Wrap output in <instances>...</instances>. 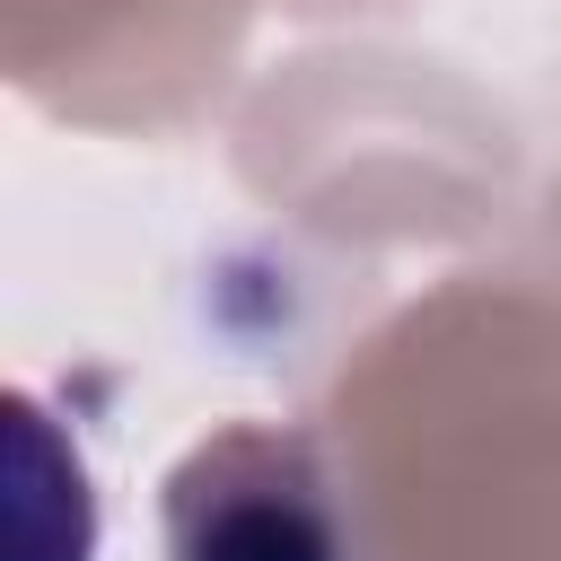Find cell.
I'll list each match as a JSON object with an SVG mask.
<instances>
[{
  "label": "cell",
  "instance_id": "cell-1",
  "mask_svg": "<svg viewBox=\"0 0 561 561\" xmlns=\"http://www.w3.org/2000/svg\"><path fill=\"white\" fill-rule=\"evenodd\" d=\"M210 561H316V543H307L289 517H237Z\"/></svg>",
  "mask_w": 561,
  "mask_h": 561
}]
</instances>
